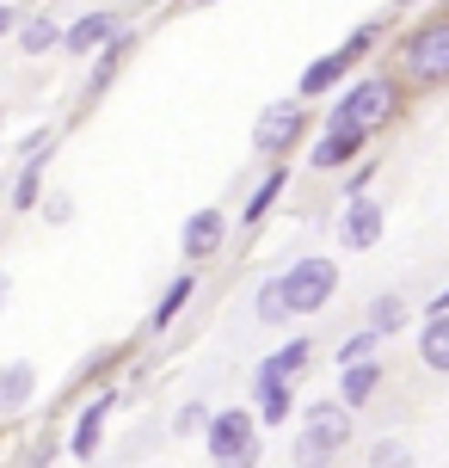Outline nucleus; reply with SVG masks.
I'll list each match as a JSON object with an SVG mask.
<instances>
[{
  "instance_id": "f257e3e1",
  "label": "nucleus",
  "mask_w": 449,
  "mask_h": 468,
  "mask_svg": "<svg viewBox=\"0 0 449 468\" xmlns=\"http://www.w3.org/2000/svg\"><path fill=\"white\" fill-rule=\"evenodd\" d=\"M401 112H406V80L394 69H370V74H357V80H345V93L332 99V117H327V123L357 130V136L376 142Z\"/></svg>"
},
{
  "instance_id": "f03ea898",
  "label": "nucleus",
  "mask_w": 449,
  "mask_h": 468,
  "mask_svg": "<svg viewBox=\"0 0 449 468\" xmlns=\"http://www.w3.org/2000/svg\"><path fill=\"white\" fill-rule=\"evenodd\" d=\"M394 74L406 80V93H437V87H449V13H431L412 31H401Z\"/></svg>"
},
{
  "instance_id": "7ed1b4c3",
  "label": "nucleus",
  "mask_w": 449,
  "mask_h": 468,
  "mask_svg": "<svg viewBox=\"0 0 449 468\" xmlns=\"http://www.w3.org/2000/svg\"><path fill=\"white\" fill-rule=\"evenodd\" d=\"M357 438V413L345 400H314L302 407V425H296V444H289V463L296 468H332Z\"/></svg>"
},
{
  "instance_id": "20e7f679",
  "label": "nucleus",
  "mask_w": 449,
  "mask_h": 468,
  "mask_svg": "<svg viewBox=\"0 0 449 468\" xmlns=\"http://www.w3.org/2000/svg\"><path fill=\"white\" fill-rule=\"evenodd\" d=\"M204 450H210L215 468H259L265 456V425L253 407H228V413H215L210 431H204Z\"/></svg>"
},
{
  "instance_id": "39448f33",
  "label": "nucleus",
  "mask_w": 449,
  "mask_h": 468,
  "mask_svg": "<svg viewBox=\"0 0 449 468\" xmlns=\"http://www.w3.org/2000/svg\"><path fill=\"white\" fill-rule=\"evenodd\" d=\"M314 130V117H308L302 99H271L259 117H253V154L271 166H284L296 148H302V136Z\"/></svg>"
},
{
  "instance_id": "423d86ee",
  "label": "nucleus",
  "mask_w": 449,
  "mask_h": 468,
  "mask_svg": "<svg viewBox=\"0 0 449 468\" xmlns=\"http://www.w3.org/2000/svg\"><path fill=\"white\" fill-rule=\"evenodd\" d=\"M284 290H289V308H296V321L302 314H320V308L339 296V265L327 253H302L284 265Z\"/></svg>"
},
{
  "instance_id": "0eeeda50",
  "label": "nucleus",
  "mask_w": 449,
  "mask_h": 468,
  "mask_svg": "<svg viewBox=\"0 0 449 468\" xmlns=\"http://www.w3.org/2000/svg\"><path fill=\"white\" fill-rule=\"evenodd\" d=\"M228 210H215V204H204V210L185 216V229H179V253H185V265L197 271V265H210L222 247H228Z\"/></svg>"
},
{
  "instance_id": "6e6552de",
  "label": "nucleus",
  "mask_w": 449,
  "mask_h": 468,
  "mask_svg": "<svg viewBox=\"0 0 449 468\" xmlns=\"http://www.w3.org/2000/svg\"><path fill=\"white\" fill-rule=\"evenodd\" d=\"M357 161H370V136H357V130L327 123L320 136L308 142V166H314V173H351Z\"/></svg>"
},
{
  "instance_id": "1a4fd4ad",
  "label": "nucleus",
  "mask_w": 449,
  "mask_h": 468,
  "mask_svg": "<svg viewBox=\"0 0 449 468\" xmlns=\"http://www.w3.org/2000/svg\"><path fill=\"white\" fill-rule=\"evenodd\" d=\"M118 400H123V388H99V395L74 413V425H68V456L74 463H93L99 456V444H105V420H111Z\"/></svg>"
},
{
  "instance_id": "9d476101",
  "label": "nucleus",
  "mask_w": 449,
  "mask_h": 468,
  "mask_svg": "<svg viewBox=\"0 0 449 468\" xmlns=\"http://www.w3.org/2000/svg\"><path fill=\"white\" fill-rule=\"evenodd\" d=\"M123 31H130V25H123V13H105V6H99V13H80V19L68 25V37H62V56L93 62V56H105V49L118 44Z\"/></svg>"
},
{
  "instance_id": "9b49d317",
  "label": "nucleus",
  "mask_w": 449,
  "mask_h": 468,
  "mask_svg": "<svg viewBox=\"0 0 449 468\" xmlns=\"http://www.w3.org/2000/svg\"><path fill=\"white\" fill-rule=\"evenodd\" d=\"M381 229H388V210H381V197H357V204H345L339 210V247L345 253H370V247H381Z\"/></svg>"
},
{
  "instance_id": "f8f14e48",
  "label": "nucleus",
  "mask_w": 449,
  "mask_h": 468,
  "mask_svg": "<svg viewBox=\"0 0 449 468\" xmlns=\"http://www.w3.org/2000/svg\"><path fill=\"white\" fill-rule=\"evenodd\" d=\"M308 364H314V339H302V333H296V339H284V346H277L259 370H253V388H296V376H302Z\"/></svg>"
},
{
  "instance_id": "ddd939ff",
  "label": "nucleus",
  "mask_w": 449,
  "mask_h": 468,
  "mask_svg": "<svg viewBox=\"0 0 449 468\" xmlns=\"http://www.w3.org/2000/svg\"><path fill=\"white\" fill-rule=\"evenodd\" d=\"M49 161H56V142H49V148H37V154H31V161H19V173H13V191H6V204H13V210L19 216H31V210H44V173H49Z\"/></svg>"
},
{
  "instance_id": "4468645a",
  "label": "nucleus",
  "mask_w": 449,
  "mask_h": 468,
  "mask_svg": "<svg viewBox=\"0 0 449 468\" xmlns=\"http://www.w3.org/2000/svg\"><path fill=\"white\" fill-rule=\"evenodd\" d=\"M37 400V364L31 357H6L0 364V420H19Z\"/></svg>"
},
{
  "instance_id": "2eb2a0df",
  "label": "nucleus",
  "mask_w": 449,
  "mask_h": 468,
  "mask_svg": "<svg viewBox=\"0 0 449 468\" xmlns=\"http://www.w3.org/2000/svg\"><path fill=\"white\" fill-rule=\"evenodd\" d=\"M345 74H351V56H345V49H327V56H314V62L302 69V80H296V99H302V105H314V99H327L332 87L345 80ZM339 93H345V87H339Z\"/></svg>"
},
{
  "instance_id": "dca6fc26",
  "label": "nucleus",
  "mask_w": 449,
  "mask_h": 468,
  "mask_svg": "<svg viewBox=\"0 0 449 468\" xmlns=\"http://www.w3.org/2000/svg\"><path fill=\"white\" fill-rule=\"evenodd\" d=\"M197 290H204V278L185 265V271H179V278L161 290V303H154V314H148V333H166V327H172V321H179V314L197 303Z\"/></svg>"
},
{
  "instance_id": "f3484780",
  "label": "nucleus",
  "mask_w": 449,
  "mask_h": 468,
  "mask_svg": "<svg viewBox=\"0 0 449 468\" xmlns=\"http://www.w3.org/2000/svg\"><path fill=\"white\" fill-rule=\"evenodd\" d=\"M363 327L381 333V339H394V333L412 327V303H406L401 290H381V296H370V308H363Z\"/></svg>"
},
{
  "instance_id": "a211bd4d",
  "label": "nucleus",
  "mask_w": 449,
  "mask_h": 468,
  "mask_svg": "<svg viewBox=\"0 0 449 468\" xmlns=\"http://www.w3.org/2000/svg\"><path fill=\"white\" fill-rule=\"evenodd\" d=\"M62 37H68V25H56L49 13H25V25H19V37H13V44H19V56L37 62V56H56Z\"/></svg>"
},
{
  "instance_id": "6ab92c4d",
  "label": "nucleus",
  "mask_w": 449,
  "mask_h": 468,
  "mask_svg": "<svg viewBox=\"0 0 449 468\" xmlns=\"http://www.w3.org/2000/svg\"><path fill=\"white\" fill-rule=\"evenodd\" d=\"M381 376H388V370H381L376 357H370V364H351V370H339V400H345L351 413H363V407L381 395Z\"/></svg>"
},
{
  "instance_id": "aec40b11",
  "label": "nucleus",
  "mask_w": 449,
  "mask_h": 468,
  "mask_svg": "<svg viewBox=\"0 0 449 468\" xmlns=\"http://www.w3.org/2000/svg\"><path fill=\"white\" fill-rule=\"evenodd\" d=\"M412 346H419V364H425L431 376H449V314H425Z\"/></svg>"
},
{
  "instance_id": "412c9836",
  "label": "nucleus",
  "mask_w": 449,
  "mask_h": 468,
  "mask_svg": "<svg viewBox=\"0 0 449 468\" xmlns=\"http://www.w3.org/2000/svg\"><path fill=\"white\" fill-rule=\"evenodd\" d=\"M284 186H289V161H284V166H265V179L253 186V197H246V210H240V222H246V229H259L265 216H271V204L284 197Z\"/></svg>"
},
{
  "instance_id": "4be33fe9",
  "label": "nucleus",
  "mask_w": 449,
  "mask_h": 468,
  "mask_svg": "<svg viewBox=\"0 0 449 468\" xmlns=\"http://www.w3.org/2000/svg\"><path fill=\"white\" fill-rule=\"evenodd\" d=\"M253 314H259V327H289L296 321V308H289V290H284V271H271L259 283V296H253Z\"/></svg>"
},
{
  "instance_id": "5701e85b",
  "label": "nucleus",
  "mask_w": 449,
  "mask_h": 468,
  "mask_svg": "<svg viewBox=\"0 0 449 468\" xmlns=\"http://www.w3.org/2000/svg\"><path fill=\"white\" fill-rule=\"evenodd\" d=\"M130 49H136V31H123V37L105 49V56H93V74H87V99H99L105 87H111V80H118V69L130 62Z\"/></svg>"
},
{
  "instance_id": "b1692460",
  "label": "nucleus",
  "mask_w": 449,
  "mask_h": 468,
  "mask_svg": "<svg viewBox=\"0 0 449 468\" xmlns=\"http://www.w3.org/2000/svg\"><path fill=\"white\" fill-rule=\"evenodd\" d=\"M253 413H259V425H289L296 420V388H253Z\"/></svg>"
},
{
  "instance_id": "393cba45",
  "label": "nucleus",
  "mask_w": 449,
  "mask_h": 468,
  "mask_svg": "<svg viewBox=\"0 0 449 468\" xmlns=\"http://www.w3.org/2000/svg\"><path fill=\"white\" fill-rule=\"evenodd\" d=\"M376 346H381V333L357 327L351 339H339V351H332V357H339V370H351V364H370V357H376Z\"/></svg>"
},
{
  "instance_id": "a878e982",
  "label": "nucleus",
  "mask_w": 449,
  "mask_h": 468,
  "mask_svg": "<svg viewBox=\"0 0 449 468\" xmlns=\"http://www.w3.org/2000/svg\"><path fill=\"white\" fill-rule=\"evenodd\" d=\"M370 468H419V456H412L406 438H376L370 444Z\"/></svg>"
},
{
  "instance_id": "bb28decb",
  "label": "nucleus",
  "mask_w": 449,
  "mask_h": 468,
  "mask_svg": "<svg viewBox=\"0 0 449 468\" xmlns=\"http://www.w3.org/2000/svg\"><path fill=\"white\" fill-rule=\"evenodd\" d=\"M210 407H204V400H185V407H179V413H172V425H166V431H172V438H204V431H210Z\"/></svg>"
},
{
  "instance_id": "cd10ccee",
  "label": "nucleus",
  "mask_w": 449,
  "mask_h": 468,
  "mask_svg": "<svg viewBox=\"0 0 449 468\" xmlns=\"http://www.w3.org/2000/svg\"><path fill=\"white\" fill-rule=\"evenodd\" d=\"M376 44H381V19H363V25H357V31H351V37H345L339 49L351 56V69H357V62H370V56H376Z\"/></svg>"
},
{
  "instance_id": "c85d7f7f",
  "label": "nucleus",
  "mask_w": 449,
  "mask_h": 468,
  "mask_svg": "<svg viewBox=\"0 0 449 468\" xmlns=\"http://www.w3.org/2000/svg\"><path fill=\"white\" fill-rule=\"evenodd\" d=\"M376 161H357L351 173H345V204H357V197H376Z\"/></svg>"
},
{
  "instance_id": "c756f323",
  "label": "nucleus",
  "mask_w": 449,
  "mask_h": 468,
  "mask_svg": "<svg viewBox=\"0 0 449 468\" xmlns=\"http://www.w3.org/2000/svg\"><path fill=\"white\" fill-rule=\"evenodd\" d=\"M68 444V438H56V431H37V444L25 450V468H49L56 463V450Z\"/></svg>"
},
{
  "instance_id": "7c9ffc66",
  "label": "nucleus",
  "mask_w": 449,
  "mask_h": 468,
  "mask_svg": "<svg viewBox=\"0 0 449 468\" xmlns=\"http://www.w3.org/2000/svg\"><path fill=\"white\" fill-rule=\"evenodd\" d=\"M37 216H44L49 229H62V222L74 216V197H68V191H49V197H44V210H37Z\"/></svg>"
},
{
  "instance_id": "2f4dec72",
  "label": "nucleus",
  "mask_w": 449,
  "mask_h": 468,
  "mask_svg": "<svg viewBox=\"0 0 449 468\" xmlns=\"http://www.w3.org/2000/svg\"><path fill=\"white\" fill-rule=\"evenodd\" d=\"M19 25H25V13H19V6H6V0H0V44H6V37H19Z\"/></svg>"
},
{
  "instance_id": "473e14b6",
  "label": "nucleus",
  "mask_w": 449,
  "mask_h": 468,
  "mask_svg": "<svg viewBox=\"0 0 449 468\" xmlns=\"http://www.w3.org/2000/svg\"><path fill=\"white\" fill-rule=\"evenodd\" d=\"M425 314H449V283L437 290V296H431V308H425Z\"/></svg>"
},
{
  "instance_id": "72a5a7b5",
  "label": "nucleus",
  "mask_w": 449,
  "mask_h": 468,
  "mask_svg": "<svg viewBox=\"0 0 449 468\" xmlns=\"http://www.w3.org/2000/svg\"><path fill=\"white\" fill-rule=\"evenodd\" d=\"M6 296H13V278H6V271H0V308H6Z\"/></svg>"
},
{
  "instance_id": "f704fd0d",
  "label": "nucleus",
  "mask_w": 449,
  "mask_h": 468,
  "mask_svg": "<svg viewBox=\"0 0 449 468\" xmlns=\"http://www.w3.org/2000/svg\"><path fill=\"white\" fill-rule=\"evenodd\" d=\"M412 6H425V0H394V13H412Z\"/></svg>"
},
{
  "instance_id": "c9c22d12",
  "label": "nucleus",
  "mask_w": 449,
  "mask_h": 468,
  "mask_svg": "<svg viewBox=\"0 0 449 468\" xmlns=\"http://www.w3.org/2000/svg\"><path fill=\"white\" fill-rule=\"evenodd\" d=\"M191 6H210V0H191Z\"/></svg>"
},
{
  "instance_id": "e433bc0d",
  "label": "nucleus",
  "mask_w": 449,
  "mask_h": 468,
  "mask_svg": "<svg viewBox=\"0 0 449 468\" xmlns=\"http://www.w3.org/2000/svg\"><path fill=\"white\" fill-rule=\"evenodd\" d=\"M0 117H6V105H0Z\"/></svg>"
},
{
  "instance_id": "4c0bfd02",
  "label": "nucleus",
  "mask_w": 449,
  "mask_h": 468,
  "mask_svg": "<svg viewBox=\"0 0 449 468\" xmlns=\"http://www.w3.org/2000/svg\"><path fill=\"white\" fill-rule=\"evenodd\" d=\"M444 13H449V0H444Z\"/></svg>"
}]
</instances>
